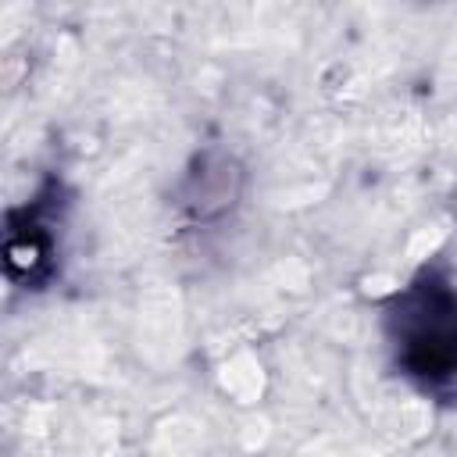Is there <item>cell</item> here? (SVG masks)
Instances as JSON below:
<instances>
[{
  "label": "cell",
  "mask_w": 457,
  "mask_h": 457,
  "mask_svg": "<svg viewBox=\"0 0 457 457\" xmlns=\"http://www.w3.org/2000/svg\"><path fill=\"white\" fill-rule=\"evenodd\" d=\"M403 346H428V357L418 364L421 375H453L457 371V296L443 289H428L403 311Z\"/></svg>",
  "instance_id": "1"
}]
</instances>
